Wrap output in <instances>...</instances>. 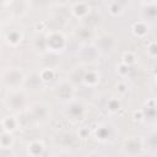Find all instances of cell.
<instances>
[{
	"label": "cell",
	"instance_id": "ba28073f",
	"mask_svg": "<svg viewBox=\"0 0 157 157\" xmlns=\"http://www.w3.org/2000/svg\"><path fill=\"white\" fill-rule=\"evenodd\" d=\"M2 42L9 47V48H17L23 38H25V31L22 26H10L9 23V29L2 27Z\"/></svg>",
	"mask_w": 157,
	"mask_h": 157
},
{
	"label": "cell",
	"instance_id": "9a60e30c",
	"mask_svg": "<svg viewBox=\"0 0 157 157\" xmlns=\"http://www.w3.org/2000/svg\"><path fill=\"white\" fill-rule=\"evenodd\" d=\"M81 82L83 86L93 88L101 82V72L96 69H87L81 75Z\"/></svg>",
	"mask_w": 157,
	"mask_h": 157
},
{
	"label": "cell",
	"instance_id": "30bf717a",
	"mask_svg": "<svg viewBox=\"0 0 157 157\" xmlns=\"http://www.w3.org/2000/svg\"><path fill=\"white\" fill-rule=\"evenodd\" d=\"M92 11V5L88 1H75L70 4V13L78 21L86 20Z\"/></svg>",
	"mask_w": 157,
	"mask_h": 157
},
{
	"label": "cell",
	"instance_id": "f1b7e54d",
	"mask_svg": "<svg viewBox=\"0 0 157 157\" xmlns=\"http://www.w3.org/2000/svg\"><path fill=\"white\" fill-rule=\"evenodd\" d=\"M83 157H103V155L101 152H97V151H91V152L86 153Z\"/></svg>",
	"mask_w": 157,
	"mask_h": 157
},
{
	"label": "cell",
	"instance_id": "ac0fdd59",
	"mask_svg": "<svg viewBox=\"0 0 157 157\" xmlns=\"http://www.w3.org/2000/svg\"><path fill=\"white\" fill-rule=\"evenodd\" d=\"M107 5V11L112 17H120L125 13L128 4L125 1H109L105 4Z\"/></svg>",
	"mask_w": 157,
	"mask_h": 157
},
{
	"label": "cell",
	"instance_id": "3957f363",
	"mask_svg": "<svg viewBox=\"0 0 157 157\" xmlns=\"http://www.w3.org/2000/svg\"><path fill=\"white\" fill-rule=\"evenodd\" d=\"M67 47V37L60 29H50L44 36V48L48 53L60 54Z\"/></svg>",
	"mask_w": 157,
	"mask_h": 157
},
{
	"label": "cell",
	"instance_id": "52a82bcc",
	"mask_svg": "<svg viewBox=\"0 0 157 157\" xmlns=\"http://www.w3.org/2000/svg\"><path fill=\"white\" fill-rule=\"evenodd\" d=\"M64 107H65L64 114L67 117V119H71V120H82L85 119L88 112L85 102H82L81 99H76V98L66 102Z\"/></svg>",
	"mask_w": 157,
	"mask_h": 157
},
{
	"label": "cell",
	"instance_id": "7402d4cb",
	"mask_svg": "<svg viewBox=\"0 0 157 157\" xmlns=\"http://www.w3.org/2000/svg\"><path fill=\"white\" fill-rule=\"evenodd\" d=\"M38 72H39L40 80L43 81L44 85L52 82V81L54 80L55 75H56V71H55V69H53V67H43V69H40Z\"/></svg>",
	"mask_w": 157,
	"mask_h": 157
},
{
	"label": "cell",
	"instance_id": "5b68a950",
	"mask_svg": "<svg viewBox=\"0 0 157 157\" xmlns=\"http://www.w3.org/2000/svg\"><path fill=\"white\" fill-rule=\"evenodd\" d=\"M93 45L97 48L101 55H110L117 50L119 45V40L117 36L113 34L112 32H102L96 36L93 40Z\"/></svg>",
	"mask_w": 157,
	"mask_h": 157
},
{
	"label": "cell",
	"instance_id": "2e32d148",
	"mask_svg": "<svg viewBox=\"0 0 157 157\" xmlns=\"http://www.w3.org/2000/svg\"><path fill=\"white\" fill-rule=\"evenodd\" d=\"M45 151V144L40 139H33L27 142L26 152L29 157H40Z\"/></svg>",
	"mask_w": 157,
	"mask_h": 157
},
{
	"label": "cell",
	"instance_id": "8fae6325",
	"mask_svg": "<svg viewBox=\"0 0 157 157\" xmlns=\"http://www.w3.org/2000/svg\"><path fill=\"white\" fill-rule=\"evenodd\" d=\"M55 94L58 99H61L64 103L75 98V87L70 80H63L55 87Z\"/></svg>",
	"mask_w": 157,
	"mask_h": 157
},
{
	"label": "cell",
	"instance_id": "d6986e66",
	"mask_svg": "<svg viewBox=\"0 0 157 157\" xmlns=\"http://www.w3.org/2000/svg\"><path fill=\"white\" fill-rule=\"evenodd\" d=\"M15 141H16L15 134L1 130V135H0V147H1V150H5V151L12 150L13 146H15Z\"/></svg>",
	"mask_w": 157,
	"mask_h": 157
},
{
	"label": "cell",
	"instance_id": "7a4b0ae2",
	"mask_svg": "<svg viewBox=\"0 0 157 157\" xmlns=\"http://www.w3.org/2000/svg\"><path fill=\"white\" fill-rule=\"evenodd\" d=\"M27 75L20 66H4L1 70V86L5 91L25 88Z\"/></svg>",
	"mask_w": 157,
	"mask_h": 157
},
{
	"label": "cell",
	"instance_id": "f546056e",
	"mask_svg": "<svg viewBox=\"0 0 157 157\" xmlns=\"http://www.w3.org/2000/svg\"><path fill=\"white\" fill-rule=\"evenodd\" d=\"M155 83L157 85V74H156V76H155Z\"/></svg>",
	"mask_w": 157,
	"mask_h": 157
},
{
	"label": "cell",
	"instance_id": "484cf974",
	"mask_svg": "<svg viewBox=\"0 0 157 157\" xmlns=\"http://www.w3.org/2000/svg\"><path fill=\"white\" fill-rule=\"evenodd\" d=\"M130 71H131V67L124 65L123 63H120V64L117 66V74H119L120 77H125L126 75H129Z\"/></svg>",
	"mask_w": 157,
	"mask_h": 157
},
{
	"label": "cell",
	"instance_id": "83f0119b",
	"mask_svg": "<svg viewBox=\"0 0 157 157\" xmlns=\"http://www.w3.org/2000/svg\"><path fill=\"white\" fill-rule=\"evenodd\" d=\"M88 135H90V130H88V129H86V128L80 129V131H78V136H80L81 139H86V137H88Z\"/></svg>",
	"mask_w": 157,
	"mask_h": 157
},
{
	"label": "cell",
	"instance_id": "d4e9b609",
	"mask_svg": "<svg viewBox=\"0 0 157 157\" xmlns=\"http://www.w3.org/2000/svg\"><path fill=\"white\" fill-rule=\"evenodd\" d=\"M146 54L152 59H157V40H151L147 43Z\"/></svg>",
	"mask_w": 157,
	"mask_h": 157
},
{
	"label": "cell",
	"instance_id": "5bb4252c",
	"mask_svg": "<svg viewBox=\"0 0 157 157\" xmlns=\"http://www.w3.org/2000/svg\"><path fill=\"white\" fill-rule=\"evenodd\" d=\"M20 128H21V120L16 114L7 113L6 115L2 117V119H1V130L15 134Z\"/></svg>",
	"mask_w": 157,
	"mask_h": 157
},
{
	"label": "cell",
	"instance_id": "9c48e42d",
	"mask_svg": "<svg viewBox=\"0 0 157 157\" xmlns=\"http://www.w3.org/2000/svg\"><path fill=\"white\" fill-rule=\"evenodd\" d=\"M99 56H101V54L97 50V48L93 45V43L82 44L80 47V49L77 50V59L83 65H90V64L97 63Z\"/></svg>",
	"mask_w": 157,
	"mask_h": 157
},
{
	"label": "cell",
	"instance_id": "603a6c76",
	"mask_svg": "<svg viewBox=\"0 0 157 157\" xmlns=\"http://www.w3.org/2000/svg\"><path fill=\"white\" fill-rule=\"evenodd\" d=\"M121 99L119 97H110L109 101L107 102V110L109 113H118L121 109Z\"/></svg>",
	"mask_w": 157,
	"mask_h": 157
},
{
	"label": "cell",
	"instance_id": "6da1fadb",
	"mask_svg": "<svg viewBox=\"0 0 157 157\" xmlns=\"http://www.w3.org/2000/svg\"><path fill=\"white\" fill-rule=\"evenodd\" d=\"M2 103H4V107L6 108V110L9 113L16 114L18 112H26V109L29 105L27 90L17 88V90L5 91Z\"/></svg>",
	"mask_w": 157,
	"mask_h": 157
},
{
	"label": "cell",
	"instance_id": "7c38bea8",
	"mask_svg": "<svg viewBox=\"0 0 157 157\" xmlns=\"http://www.w3.org/2000/svg\"><path fill=\"white\" fill-rule=\"evenodd\" d=\"M74 36L77 38V40L82 42V44H88V43H93L97 34L93 31V28L90 27L88 25H80L75 28Z\"/></svg>",
	"mask_w": 157,
	"mask_h": 157
},
{
	"label": "cell",
	"instance_id": "8992f818",
	"mask_svg": "<svg viewBox=\"0 0 157 157\" xmlns=\"http://www.w3.org/2000/svg\"><path fill=\"white\" fill-rule=\"evenodd\" d=\"M121 151L128 157H137L145 151L144 137L139 135H130L126 136L123 141Z\"/></svg>",
	"mask_w": 157,
	"mask_h": 157
},
{
	"label": "cell",
	"instance_id": "44dd1931",
	"mask_svg": "<svg viewBox=\"0 0 157 157\" xmlns=\"http://www.w3.org/2000/svg\"><path fill=\"white\" fill-rule=\"evenodd\" d=\"M145 151L148 152H157V131L151 132L146 137H144Z\"/></svg>",
	"mask_w": 157,
	"mask_h": 157
},
{
	"label": "cell",
	"instance_id": "cb8c5ba5",
	"mask_svg": "<svg viewBox=\"0 0 157 157\" xmlns=\"http://www.w3.org/2000/svg\"><path fill=\"white\" fill-rule=\"evenodd\" d=\"M120 63H123L124 65H126V66H129V67H132V66L137 63V56H136V54H135L134 52L128 50V52H125V53L123 54Z\"/></svg>",
	"mask_w": 157,
	"mask_h": 157
},
{
	"label": "cell",
	"instance_id": "4316f807",
	"mask_svg": "<svg viewBox=\"0 0 157 157\" xmlns=\"http://www.w3.org/2000/svg\"><path fill=\"white\" fill-rule=\"evenodd\" d=\"M50 157H72V155H71V152H69L67 150H60V151L54 152Z\"/></svg>",
	"mask_w": 157,
	"mask_h": 157
},
{
	"label": "cell",
	"instance_id": "4fadbf2b",
	"mask_svg": "<svg viewBox=\"0 0 157 157\" xmlns=\"http://www.w3.org/2000/svg\"><path fill=\"white\" fill-rule=\"evenodd\" d=\"M141 16L146 22L157 21V1H141Z\"/></svg>",
	"mask_w": 157,
	"mask_h": 157
},
{
	"label": "cell",
	"instance_id": "277c9868",
	"mask_svg": "<svg viewBox=\"0 0 157 157\" xmlns=\"http://www.w3.org/2000/svg\"><path fill=\"white\" fill-rule=\"evenodd\" d=\"M28 119L36 125H42L50 119V104L44 101H37L28 105L26 109Z\"/></svg>",
	"mask_w": 157,
	"mask_h": 157
},
{
	"label": "cell",
	"instance_id": "e0dca14e",
	"mask_svg": "<svg viewBox=\"0 0 157 157\" xmlns=\"http://www.w3.org/2000/svg\"><path fill=\"white\" fill-rule=\"evenodd\" d=\"M131 32L132 34L139 38V39H144L148 36L150 33V23L146 22L145 20H137L131 25Z\"/></svg>",
	"mask_w": 157,
	"mask_h": 157
},
{
	"label": "cell",
	"instance_id": "ffe728a7",
	"mask_svg": "<svg viewBox=\"0 0 157 157\" xmlns=\"http://www.w3.org/2000/svg\"><path fill=\"white\" fill-rule=\"evenodd\" d=\"M94 135H96V139L104 142V141H108L110 139V128L108 124H101L96 128V131H94Z\"/></svg>",
	"mask_w": 157,
	"mask_h": 157
}]
</instances>
